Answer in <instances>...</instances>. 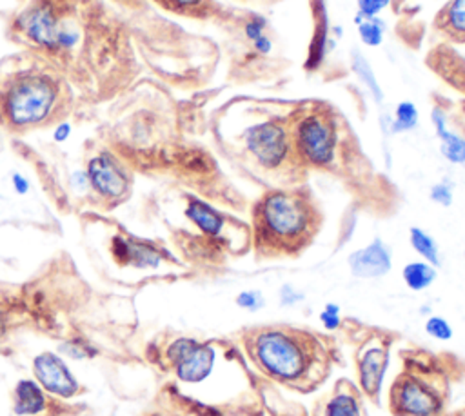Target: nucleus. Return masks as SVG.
<instances>
[{
	"mask_svg": "<svg viewBox=\"0 0 465 416\" xmlns=\"http://www.w3.org/2000/svg\"><path fill=\"white\" fill-rule=\"evenodd\" d=\"M409 242L411 247H413V249H415L425 262L435 266L436 269L440 268L442 266L440 247H438L436 240L428 233V231H423L422 227H411Z\"/></svg>",
	"mask_w": 465,
	"mask_h": 416,
	"instance_id": "17",
	"label": "nucleus"
},
{
	"mask_svg": "<svg viewBox=\"0 0 465 416\" xmlns=\"http://www.w3.org/2000/svg\"><path fill=\"white\" fill-rule=\"evenodd\" d=\"M157 4L170 11H178V13H191L195 9L202 8L204 0H157Z\"/></svg>",
	"mask_w": 465,
	"mask_h": 416,
	"instance_id": "30",
	"label": "nucleus"
},
{
	"mask_svg": "<svg viewBox=\"0 0 465 416\" xmlns=\"http://www.w3.org/2000/svg\"><path fill=\"white\" fill-rule=\"evenodd\" d=\"M342 309H340L339 304H326V307L322 309L320 313V322L322 326L326 327L327 331H336L340 326H342V316H340Z\"/></svg>",
	"mask_w": 465,
	"mask_h": 416,
	"instance_id": "28",
	"label": "nucleus"
},
{
	"mask_svg": "<svg viewBox=\"0 0 465 416\" xmlns=\"http://www.w3.org/2000/svg\"><path fill=\"white\" fill-rule=\"evenodd\" d=\"M313 206L296 193L269 191L254 208L257 240L267 249L296 251L313 233Z\"/></svg>",
	"mask_w": 465,
	"mask_h": 416,
	"instance_id": "2",
	"label": "nucleus"
},
{
	"mask_svg": "<svg viewBox=\"0 0 465 416\" xmlns=\"http://www.w3.org/2000/svg\"><path fill=\"white\" fill-rule=\"evenodd\" d=\"M11 182H13V189H15L18 195H25V193L30 191V180L25 179L24 174L13 173Z\"/></svg>",
	"mask_w": 465,
	"mask_h": 416,
	"instance_id": "34",
	"label": "nucleus"
},
{
	"mask_svg": "<svg viewBox=\"0 0 465 416\" xmlns=\"http://www.w3.org/2000/svg\"><path fill=\"white\" fill-rule=\"evenodd\" d=\"M347 266L351 275L362 280L382 278L393 269V255L382 238H375L367 246L353 251L347 256Z\"/></svg>",
	"mask_w": 465,
	"mask_h": 416,
	"instance_id": "10",
	"label": "nucleus"
},
{
	"mask_svg": "<svg viewBox=\"0 0 465 416\" xmlns=\"http://www.w3.org/2000/svg\"><path fill=\"white\" fill-rule=\"evenodd\" d=\"M389 365V349L382 342H369L358 355V382L362 391L371 398L382 393L385 371Z\"/></svg>",
	"mask_w": 465,
	"mask_h": 416,
	"instance_id": "11",
	"label": "nucleus"
},
{
	"mask_svg": "<svg viewBox=\"0 0 465 416\" xmlns=\"http://www.w3.org/2000/svg\"><path fill=\"white\" fill-rule=\"evenodd\" d=\"M46 409L42 387L33 380H20L15 387V415L31 416Z\"/></svg>",
	"mask_w": 465,
	"mask_h": 416,
	"instance_id": "15",
	"label": "nucleus"
},
{
	"mask_svg": "<svg viewBox=\"0 0 465 416\" xmlns=\"http://www.w3.org/2000/svg\"><path fill=\"white\" fill-rule=\"evenodd\" d=\"M235 302L240 309L249 311V313H257L266 306V298H264L262 291H258V289H245L237 295Z\"/></svg>",
	"mask_w": 465,
	"mask_h": 416,
	"instance_id": "24",
	"label": "nucleus"
},
{
	"mask_svg": "<svg viewBox=\"0 0 465 416\" xmlns=\"http://www.w3.org/2000/svg\"><path fill=\"white\" fill-rule=\"evenodd\" d=\"M59 351L62 355H68L73 360H84V358H91L97 355L93 347H89L88 344L81 342V340H69V342H64L59 345Z\"/></svg>",
	"mask_w": 465,
	"mask_h": 416,
	"instance_id": "26",
	"label": "nucleus"
},
{
	"mask_svg": "<svg viewBox=\"0 0 465 416\" xmlns=\"http://www.w3.org/2000/svg\"><path fill=\"white\" fill-rule=\"evenodd\" d=\"M391 0H358V15L360 17H378Z\"/></svg>",
	"mask_w": 465,
	"mask_h": 416,
	"instance_id": "31",
	"label": "nucleus"
},
{
	"mask_svg": "<svg viewBox=\"0 0 465 416\" xmlns=\"http://www.w3.org/2000/svg\"><path fill=\"white\" fill-rule=\"evenodd\" d=\"M251 355L257 365L273 380L291 384L304 378L311 365V347L298 333L262 329L253 335Z\"/></svg>",
	"mask_w": 465,
	"mask_h": 416,
	"instance_id": "3",
	"label": "nucleus"
},
{
	"mask_svg": "<svg viewBox=\"0 0 465 416\" xmlns=\"http://www.w3.org/2000/svg\"><path fill=\"white\" fill-rule=\"evenodd\" d=\"M326 416H360V402L353 393H334L326 405Z\"/></svg>",
	"mask_w": 465,
	"mask_h": 416,
	"instance_id": "22",
	"label": "nucleus"
},
{
	"mask_svg": "<svg viewBox=\"0 0 465 416\" xmlns=\"http://www.w3.org/2000/svg\"><path fill=\"white\" fill-rule=\"evenodd\" d=\"M71 124L69 122H59L55 126V129H53V141L59 142V144H62V142H66L71 136Z\"/></svg>",
	"mask_w": 465,
	"mask_h": 416,
	"instance_id": "33",
	"label": "nucleus"
},
{
	"mask_svg": "<svg viewBox=\"0 0 465 416\" xmlns=\"http://www.w3.org/2000/svg\"><path fill=\"white\" fill-rule=\"evenodd\" d=\"M447 24L457 35H465V0H451L447 9Z\"/></svg>",
	"mask_w": 465,
	"mask_h": 416,
	"instance_id": "25",
	"label": "nucleus"
},
{
	"mask_svg": "<svg viewBox=\"0 0 465 416\" xmlns=\"http://www.w3.org/2000/svg\"><path fill=\"white\" fill-rule=\"evenodd\" d=\"M394 408L406 416H435L442 409L440 395L416 376L404 378L393 391Z\"/></svg>",
	"mask_w": 465,
	"mask_h": 416,
	"instance_id": "7",
	"label": "nucleus"
},
{
	"mask_svg": "<svg viewBox=\"0 0 465 416\" xmlns=\"http://www.w3.org/2000/svg\"><path fill=\"white\" fill-rule=\"evenodd\" d=\"M423 329L431 338L440 340V342H449L453 338V327L440 314H429L423 323Z\"/></svg>",
	"mask_w": 465,
	"mask_h": 416,
	"instance_id": "23",
	"label": "nucleus"
},
{
	"mask_svg": "<svg viewBox=\"0 0 465 416\" xmlns=\"http://www.w3.org/2000/svg\"><path fill=\"white\" fill-rule=\"evenodd\" d=\"M429 198L438 206H444V208H449V206L453 204L454 195H453V184L444 180V182H438L431 187V191H429Z\"/></svg>",
	"mask_w": 465,
	"mask_h": 416,
	"instance_id": "27",
	"label": "nucleus"
},
{
	"mask_svg": "<svg viewBox=\"0 0 465 416\" xmlns=\"http://www.w3.org/2000/svg\"><path fill=\"white\" fill-rule=\"evenodd\" d=\"M266 26H267L266 18H262V17L251 18V20L244 26L245 37H247L251 42H254V40L260 39L262 35H266Z\"/></svg>",
	"mask_w": 465,
	"mask_h": 416,
	"instance_id": "32",
	"label": "nucleus"
},
{
	"mask_svg": "<svg viewBox=\"0 0 465 416\" xmlns=\"http://www.w3.org/2000/svg\"><path fill=\"white\" fill-rule=\"evenodd\" d=\"M113 255L120 263H127L133 268H158L162 256L157 247L146 244L136 238L114 237Z\"/></svg>",
	"mask_w": 465,
	"mask_h": 416,
	"instance_id": "12",
	"label": "nucleus"
},
{
	"mask_svg": "<svg viewBox=\"0 0 465 416\" xmlns=\"http://www.w3.org/2000/svg\"><path fill=\"white\" fill-rule=\"evenodd\" d=\"M62 97L59 69L46 64L20 66L0 77V119L17 131L38 128L62 115Z\"/></svg>",
	"mask_w": 465,
	"mask_h": 416,
	"instance_id": "1",
	"label": "nucleus"
},
{
	"mask_svg": "<svg viewBox=\"0 0 465 416\" xmlns=\"http://www.w3.org/2000/svg\"><path fill=\"white\" fill-rule=\"evenodd\" d=\"M167 358L182 382L200 384L213 373L216 351L211 344L195 338H177L167 347Z\"/></svg>",
	"mask_w": 465,
	"mask_h": 416,
	"instance_id": "5",
	"label": "nucleus"
},
{
	"mask_svg": "<svg viewBox=\"0 0 465 416\" xmlns=\"http://www.w3.org/2000/svg\"><path fill=\"white\" fill-rule=\"evenodd\" d=\"M351 66L353 71L356 73V77L360 78V82L367 88V91L371 93V97L375 98V102L382 104L384 102V91H382V85L378 82L377 75L372 71L371 64L367 62L364 55L360 52H353L351 53Z\"/></svg>",
	"mask_w": 465,
	"mask_h": 416,
	"instance_id": "18",
	"label": "nucleus"
},
{
	"mask_svg": "<svg viewBox=\"0 0 465 416\" xmlns=\"http://www.w3.org/2000/svg\"><path fill=\"white\" fill-rule=\"evenodd\" d=\"M440 138V151L444 158L454 166H461L465 170V138L453 133L451 129H445L444 133L436 135Z\"/></svg>",
	"mask_w": 465,
	"mask_h": 416,
	"instance_id": "19",
	"label": "nucleus"
},
{
	"mask_svg": "<svg viewBox=\"0 0 465 416\" xmlns=\"http://www.w3.org/2000/svg\"><path fill=\"white\" fill-rule=\"evenodd\" d=\"M33 373L38 380V386L49 391L51 395L69 398L78 391V384L73 373L55 352H40L33 360Z\"/></svg>",
	"mask_w": 465,
	"mask_h": 416,
	"instance_id": "8",
	"label": "nucleus"
},
{
	"mask_svg": "<svg viewBox=\"0 0 465 416\" xmlns=\"http://www.w3.org/2000/svg\"><path fill=\"white\" fill-rule=\"evenodd\" d=\"M71 186L75 187V189H78V191H84V189H88L89 187L88 173H86V171H76V173H73Z\"/></svg>",
	"mask_w": 465,
	"mask_h": 416,
	"instance_id": "35",
	"label": "nucleus"
},
{
	"mask_svg": "<svg viewBox=\"0 0 465 416\" xmlns=\"http://www.w3.org/2000/svg\"><path fill=\"white\" fill-rule=\"evenodd\" d=\"M418 107L415 106L413 102H400L394 109V115L391 119V126L389 131L391 133H407L416 129L418 126Z\"/></svg>",
	"mask_w": 465,
	"mask_h": 416,
	"instance_id": "21",
	"label": "nucleus"
},
{
	"mask_svg": "<svg viewBox=\"0 0 465 416\" xmlns=\"http://www.w3.org/2000/svg\"><path fill=\"white\" fill-rule=\"evenodd\" d=\"M356 26H358L360 40L369 47H378L384 42L385 22L378 17H360L356 13L355 17Z\"/></svg>",
	"mask_w": 465,
	"mask_h": 416,
	"instance_id": "20",
	"label": "nucleus"
},
{
	"mask_svg": "<svg viewBox=\"0 0 465 416\" xmlns=\"http://www.w3.org/2000/svg\"><path fill=\"white\" fill-rule=\"evenodd\" d=\"M186 217L189 218L202 233L209 234V237H216V234H220L222 230H224L225 218L222 217V213H218L213 206H209L208 202H204V200L200 198H189L186 208Z\"/></svg>",
	"mask_w": 465,
	"mask_h": 416,
	"instance_id": "14",
	"label": "nucleus"
},
{
	"mask_svg": "<svg viewBox=\"0 0 465 416\" xmlns=\"http://www.w3.org/2000/svg\"><path fill=\"white\" fill-rule=\"evenodd\" d=\"M438 271L435 266L423 262H409L406 268L402 269L404 284L411 289V291H423V289L431 287L435 284Z\"/></svg>",
	"mask_w": 465,
	"mask_h": 416,
	"instance_id": "16",
	"label": "nucleus"
},
{
	"mask_svg": "<svg viewBox=\"0 0 465 416\" xmlns=\"http://www.w3.org/2000/svg\"><path fill=\"white\" fill-rule=\"evenodd\" d=\"M254 49H257V53H260V55H269L271 49H273V42H271V39L267 37V35H262L260 39L254 40Z\"/></svg>",
	"mask_w": 465,
	"mask_h": 416,
	"instance_id": "36",
	"label": "nucleus"
},
{
	"mask_svg": "<svg viewBox=\"0 0 465 416\" xmlns=\"http://www.w3.org/2000/svg\"><path fill=\"white\" fill-rule=\"evenodd\" d=\"M314 11H317V30L313 33V39L309 44L307 60H305V69H318L322 64V60L327 53V42H329V17L326 13V4L324 0H317L313 4Z\"/></svg>",
	"mask_w": 465,
	"mask_h": 416,
	"instance_id": "13",
	"label": "nucleus"
},
{
	"mask_svg": "<svg viewBox=\"0 0 465 416\" xmlns=\"http://www.w3.org/2000/svg\"><path fill=\"white\" fill-rule=\"evenodd\" d=\"M296 151L307 164L314 167H327L334 160L336 136L333 128L322 117L307 115L296 124Z\"/></svg>",
	"mask_w": 465,
	"mask_h": 416,
	"instance_id": "4",
	"label": "nucleus"
},
{
	"mask_svg": "<svg viewBox=\"0 0 465 416\" xmlns=\"http://www.w3.org/2000/svg\"><path fill=\"white\" fill-rule=\"evenodd\" d=\"M89 186L104 198H119L129 187V179L113 155L100 153L88 164Z\"/></svg>",
	"mask_w": 465,
	"mask_h": 416,
	"instance_id": "9",
	"label": "nucleus"
},
{
	"mask_svg": "<svg viewBox=\"0 0 465 416\" xmlns=\"http://www.w3.org/2000/svg\"><path fill=\"white\" fill-rule=\"evenodd\" d=\"M245 148L254 160L266 170H276L289 153L288 131L275 122H260L249 126L244 133Z\"/></svg>",
	"mask_w": 465,
	"mask_h": 416,
	"instance_id": "6",
	"label": "nucleus"
},
{
	"mask_svg": "<svg viewBox=\"0 0 465 416\" xmlns=\"http://www.w3.org/2000/svg\"><path fill=\"white\" fill-rule=\"evenodd\" d=\"M278 300L282 307H293L296 304L305 300V295L302 293L300 289H296L293 284H283L278 289Z\"/></svg>",
	"mask_w": 465,
	"mask_h": 416,
	"instance_id": "29",
	"label": "nucleus"
},
{
	"mask_svg": "<svg viewBox=\"0 0 465 416\" xmlns=\"http://www.w3.org/2000/svg\"><path fill=\"white\" fill-rule=\"evenodd\" d=\"M117 2H119V4H122V6H129V8H131V6L140 4V0H117Z\"/></svg>",
	"mask_w": 465,
	"mask_h": 416,
	"instance_id": "37",
	"label": "nucleus"
}]
</instances>
